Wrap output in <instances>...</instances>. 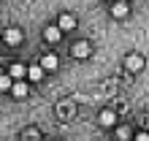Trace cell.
<instances>
[{
	"label": "cell",
	"instance_id": "6da1fadb",
	"mask_svg": "<svg viewBox=\"0 0 149 141\" xmlns=\"http://www.w3.org/2000/svg\"><path fill=\"white\" fill-rule=\"evenodd\" d=\"M3 38H6V43H8V46H16V43H22V30L8 27V30L3 33Z\"/></svg>",
	"mask_w": 149,
	"mask_h": 141
},
{
	"label": "cell",
	"instance_id": "7a4b0ae2",
	"mask_svg": "<svg viewBox=\"0 0 149 141\" xmlns=\"http://www.w3.org/2000/svg\"><path fill=\"white\" fill-rule=\"evenodd\" d=\"M125 65H127L130 70H141V68H144V57H141V54H127Z\"/></svg>",
	"mask_w": 149,
	"mask_h": 141
},
{
	"label": "cell",
	"instance_id": "3957f363",
	"mask_svg": "<svg viewBox=\"0 0 149 141\" xmlns=\"http://www.w3.org/2000/svg\"><path fill=\"white\" fill-rule=\"evenodd\" d=\"M43 73H46V70H43L41 65H30V68H27V79H30V82H41Z\"/></svg>",
	"mask_w": 149,
	"mask_h": 141
},
{
	"label": "cell",
	"instance_id": "277c9868",
	"mask_svg": "<svg viewBox=\"0 0 149 141\" xmlns=\"http://www.w3.org/2000/svg\"><path fill=\"white\" fill-rule=\"evenodd\" d=\"M60 35H63V30H60V27H46V30H43V38H46L49 43H57Z\"/></svg>",
	"mask_w": 149,
	"mask_h": 141
},
{
	"label": "cell",
	"instance_id": "5b68a950",
	"mask_svg": "<svg viewBox=\"0 0 149 141\" xmlns=\"http://www.w3.org/2000/svg\"><path fill=\"white\" fill-rule=\"evenodd\" d=\"M57 27H60V30H73V27H76V19H73L71 14H63V16H60V24H57Z\"/></svg>",
	"mask_w": 149,
	"mask_h": 141
},
{
	"label": "cell",
	"instance_id": "8992f818",
	"mask_svg": "<svg viewBox=\"0 0 149 141\" xmlns=\"http://www.w3.org/2000/svg\"><path fill=\"white\" fill-rule=\"evenodd\" d=\"M87 54H90V43H87V41H81V43H76V46H73V57L84 60Z\"/></svg>",
	"mask_w": 149,
	"mask_h": 141
},
{
	"label": "cell",
	"instance_id": "52a82bcc",
	"mask_svg": "<svg viewBox=\"0 0 149 141\" xmlns=\"http://www.w3.org/2000/svg\"><path fill=\"white\" fill-rule=\"evenodd\" d=\"M114 119H117V114H114L111 109L100 111V125H103V128H111V125H114Z\"/></svg>",
	"mask_w": 149,
	"mask_h": 141
},
{
	"label": "cell",
	"instance_id": "ba28073f",
	"mask_svg": "<svg viewBox=\"0 0 149 141\" xmlns=\"http://www.w3.org/2000/svg\"><path fill=\"white\" fill-rule=\"evenodd\" d=\"M8 76H11V79H22V76H27V68H24L22 63H14L11 70H8Z\"/></svg>",
	"mask_w": 149,
	"mask_h": 141
},
{
	"label": "cell",
	"instance_id": "9c48e42d",
	"mask_svg": "<svg viewBox=\"0 0 149 141\" xmlns=\"http://www.w3.org/2000/svg\"><path fill=\"white\" fill-rule=\"evenodd\" d=\"M41 68H43V70H54V68H57V57H54V54H43Z\"/></svg>",
	"mask_w": 149,
	"mask_h": 141
},
{
	"label": "cell",
	"instance_id": "30bf717a",
	"mask_svg": "<svg viewBox=\"0 0 149 141\" xmlns=\"http://www.w3.org/2000/svg\"><path fill=\"white\" fill-rule=\"evenodd\" d=\"M111 16H117V19L127 16V3H114V8H111Z\"/></svg>",
	"mask_w": 149,
	"mask_h": 141
},
{
	"label": "cell",
	"instance_id": "8fae6325",
	"mask_svg": "<svg viewBox=\"0 0 149 141\" xmlns=\"http://www.w3.org/2000/svg\"><path fill=\"white\" fill-rule=\"evenodd\" d=\"M11 92L16 95V98H24V95H27V84H24V82H16V84L11 87Z\"/></svg>",
	"mask_w": 149,
	"mask_h": 141
},
{
	"label": "cell",
	"instance_id": "7c38bea8",
	"mask_svg": "<svg viewBox=\"0 0 149 141\" xmlns=\"http://www.w3.org/2000/svg\"><path fill=\"white\" fill-rule=\"evenodd\" d=\"M14 82H11V76H0V92H6V90H11Z\"/></svg>",
	"mask_w": 149,
	"mask_h": 141
},
{
	"label": "cell",
	"instance_id": "4fadbf2b",
	"mask_svg": "<svg viewBox=\"0 0 149 141\" xmlns=\"http://www.w3.org/2000/svg\"><path fill=\"white\" fill-rule=\"evenodd\" d=\"M119 138H130V128H119Z\"/></svg>",
	"mask_w": 149,
	"mask_h": 141
},
{
	"label": "cell",
	"instance_id": "5bb4252c",
	"mask_svg": "<svg viewBox=\"0 0 149 141\" xmlns=\"http://www.w3.org/2000/svg\"><path fill=\"white\" fill-rule=\"evenodd\" d=\"M136 141H149V133H136Z\"/></svg>",
	"mask_w": 149,
	"mask_h": 141
},
{
	"label": "cell",
	"instance_id": "9a60e30c",
	"mask_svg": "<svg viewBox=\"0 0 149 141\" xmlns=\"http://www.w3.org/2000/svg\"><path fill=\"white\" fill-rule=\"evenodd\" d=\"M117 3H125V0H117Z\"/></svg>",
	"mask_w": 149,
	"mask_h": 141
},
{
	"label": "cell",
	"instance_id": "2e32d148",
	"mask_svg": "<svg viewBox=\"0 0 149 141\" xmlns=\"http://www.w3.org/2000/svg\"><path fill=\"white\" fill-rule=\"evenodd\" d=\"M146 133H149V130H146Z\"/></svg>",
	"mask_w": 149,
	"mask_h": 141
}]
</instances>
